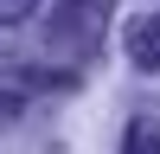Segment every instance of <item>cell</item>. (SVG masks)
Segmentation results:
<instances>
[{
	"label": "cell",
	"mask_w": 160,
	"mask_h": 154,
	"mask_svg": "<svg viewBox=\"0 0 160 154\" xmlns=\"http://www.w3.org/2000/svg\"><path fill=\"white\" fill-rule=\"evenodd\" d=\"M96 13H102V0H58V38H71V45H90L96 38Z\"/></svg>",
	"instance_id": "6da1fadb"
},
{
	"label": "cell",
	"mask_w": 160,
	"mask_h": 154,
	"mask_svg": "<svg viewBox=\"0 0 160 154\" xmlns=\"http://www.w3.org/2000/svg\"><path fill=\"white\" fill-rule=\"evenodd\" d=\"M128 58H135V71H154L160 77V13L128 26Z\"/></svg>",
	"instance_id": "7a4b0ae2"
},
{
	"label": "cell",
	"mask_w": 160,
	"mask_h": 154,
	"mask_svg": "<svg viewBox=\"0 0 160 154\" xmlns=\"http://www.w3.org/2000/svg\"><path fill=\"white\" fill-rule=\"evenodd\" d=\"M122 154H160V122H148V116H135L122 135Z\"/></svg>",
	"instance_id": "3957f363"
},
{
	"label": "cell",
	"mask_w": 160,
	"mask_h": 154,
	"mask_svg": "<svg viewBox=\"0 0 160 154\" xmlns=\"http://www.w3.org/2000/svg\"><path fill=\"white\" fill-rule=\"evenodd\" d=\"M26 19V0H7V26H19Z\"/></svg>",
	"instance_id": "277c9868"
}]
</instances>
